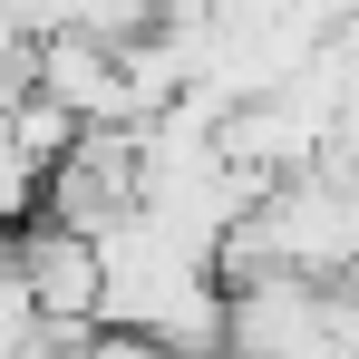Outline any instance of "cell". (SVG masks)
<instances>
[{
	"mask_svg": "<svg viewBox=\"0 0 359 359\" xmlns=\"http://www.w3.org/2000/svg\"><path fill=\"white\" fill-rule=\"evenodd\" d=\"M20 292H29V311L39 320H88L97 301H107V272H97V233H78V224H39V233L20 243Z\"/></svg>",
	"mask_w": 359,
	"mask_h": 359,
	"instance_id": "obj_1",
	"label": "cell"
}]
</instances>
